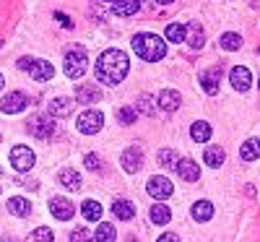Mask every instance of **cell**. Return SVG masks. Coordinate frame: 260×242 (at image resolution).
Wrapping results in <instances>:
<instances>
[{"instance_id":"1","label":"cell","mask_w":260,"mask_h":242,"mask_svg":"<svg viewBox=\"0 0 260 242\" xmlns=\"http://www.w3.org/2000/svg\"><path fill=\"white\" fill-rule=\"evenodd\" d=\"M127 71H130V60H127V55L122 50H104L99 55L96 65H94V76L104 86L122 83L125 76H127Z\"/></svg>"},{"instance_id":"2","label":"cell","mask_w":260,"mask_h":242,"mask_svg":"<svg viewBox=\"0 0 260 242\" xmlns=\"http://www.w3.org/2000/svg\"><path fill=\"white\" fill-rule=\"evenodd\" d=\"M130 45H133L136 55H138L141 60H146V63H156V60H161V57L167 55V42H164L159 34H151V32L136 34Z\"/></svg>"},{"instance_id":"3","label":"cell","mask_w":260,"mask_h":242,"mask_svg":"<svg viewBox=\"0 0 260 242\" xmlns=\"http://www.w3.org/2000/svg\"><path fill=\"white\" fill-rule=\"evenodd\" d=\"M89 68V55L83 47H73L65 52V76L68 78H81Z\"/></svg>"},{"instance_id":"4","label":"cell","mask_w":260,"mask_h":242,"mask_svg":"<svg viewBox=\"0 0 260 242\" xmlns=\"http://www.w3.org/2000/svg\"><path fill=\"white\" fill-rule=\"evenodd\" d=\"M102 123H104V115L99 112V109H86V112H81L78 115V130L83 136H94V133H99L102 130Z\"/></svg>"},{"instance_id":"5","label":"cell","mask_w":260,"mask_h":242,"mask_svg":"<svg viewBox=\"0 0 260 242\" xmlns=\"http://www.w3.org/2000/svg\"><path fill=\"white\" fill-rule=\"evenodd\" d=\"M11 164H13L16 172H29V169L37 164V157H34L31 148L16 146V148H11Z\"/></svg>"},{"instance_id":"6","label":"cell","mask_w":260,"mask_h":242,"mask_svg":"<svg viewBox=\"0 0 260 242\" xmlns=\"http://www.w3.org/2000/svg\"><path fill=\"white\" fill-rule=\"evenodd\" d=\"M29 133L42 138V141L50 138L55 133V117L52 115H37V117H31L29 120Z\"/></svg>"},{"instance_id":"7","label":"cell","mask_w":260,"mask_h":242,"mask_svg":"<svg viewBox=\"0 0 260 242\" xmlns=\"http://www.w3.org/2000/svg\"><path fill=\"white\" fill-rule=\"evenodd\" d=\"M146 190H148V195H154L156 201H161V198H169L175 193V185H172V180L164 177V174H154V177L148 180Z\"/></svg>"},{"instance_id":"8","label":"cell","mask_w":260,"mask_h":242,"mask_svg":"<svg viewBox=\"0 0 260 242\" xmlns=\"http://www.w3.org/2000/svg\"><path fill=\"white\" fill-rule=\"evenodd\" d=\"M29 104V99L21 94V92H11L3 97V102H0V109H3L6 115H18V112H24Z\"/></svg>"},{"instance_id":"9","label":"cell","mask_w":260,"mask_h":242,"mask_svg":"<svg viewBox=\"0 0 260 242\" xmlns=\"http://www.w3.org/2000/svg\"><path fill=\"white\" fill-rule=\"evenodd\" d=\"M120 167L125 172H138L143 167V151L138 146H130L122 151V157H120Z\"/></svg>"},{"instance_id":"10","label":"cell","mask_w":260,"mask_h":242,"mask_svg":"<svg viewBox=\"0 0 260 242\" xmlns=\"http://www.w3.org/2000/svg\"><path fill=\"white\" fill-rule=\"evenodd\" d=\"M50 211L55 219H60V222H68V219H73V203L68 201V198H62V195H55L50 198Z\"/></svg>"},{"instance_id":"11","label":"cell","mask_w":260,"mask_h":242,"mask_svg":"<svg viewBox=\"0 0 260 242\" xmlns=\"http://www.w3.org/2000/svg\"><path fill=\"white\" fill-rule=\"evenodd\" d=\"M26 73H29L34 81L45 83V81H50V78L55 76V68H52V63H47V60H31V65H29Z\"/></svg>"},{"instance_id":"12","label":"cell","mask_w":260,"mask_h":242,"mask_svg":"<svg viewBox=\"0 0 260 242\" xmlns=\"http://www.w3.org/2000/svg\"><path fill=\"white\" fill-rule=\"evenodd\" d=\"M229 81H232V86L237 92H247L250 83H252V76H250V71L245 68V65H234V68L229 71Z\"/></svg>"},{"instance_id":"13","label":"cell","mask_w":260,"mask_h":242,"mask_svg":"<svg viewBox=\"0 0 260 242\" xmlns=\"http://www.w3.org/2000/svg\"><path fill=\"white\" fill-rule=\"evenodd\" d=\"M219 81H221V65H213L211 71L201 73V86L206 94H219Z\"/></svg>"},{"instance_id":"14","label":"cell","mask_w":260,"mask_h":242,"mask_svg":"<svg viewBox=\"0 0 260 242\" xmlns=\"http://www.w3.org/2000/svg\"><path fill=\"white\" fill-rule=\"evenodd\" d=\"M102 99V92L96 89L94 83H78L76 86V102L78 104H94Z\"/></svg>"},{"instance_id":"15","label":"cell","mask_w":260,"mask_h":242,"mask_svg":"<svg viewBox=\"0 0 260 242\" xmlns=\"http://www.w3.org/2000/svg\"><path fill=\"white\" fill-rule=\"evenodd\" d=\"M185 42H187L192 50H201V47L206 45V32H203V26L187 24V26H185Z\"/></svg>"},{"instance_id":"16","label":"cell","mask_w":260,"mask_h":242,"mask_svg":"<svg viewBox=\"0 0 260 242\" xmlns=\"http://www.w3.org/2000/svg\"><path fill=\"white\" fill-rule=\"evenodd\" d=\"M175 172L180 174L182 180H187V183H195V180L201 177V169H198V164H195L192 159H180L177 167H175Z\"/></svg>"},{"instance_id":"17","label":"cell","mask_w":260,"mask_h":242,"mask_svg":"<svg viewBox=\"0 0 260 242\" xmlns=\"http://www.w3.org/2000/svg\"><path fill=\"white\" fill-rule=\"evenodd\" d=\"M71 112H73V99L57 97V99L50 102V115L52 117H71Z\"/></svg>"},{"instance_id":"18","label":"cell","mask_w":260,"mask_h":242,"mask_svg":"<svg viewBox=\"0 0 260 242\" xmlns=\"http://www.w3.org/2000/svg\"><path fill=\"white\" fill-rule=\"evenodd\" d=\"M57 180H60V185L62 188H68V190H81V174L76 172V169H71V167H65V169H60V174H57Z\"/></svg>"},{"instance_id":"19","label":"cell","mask_w":260,"mask_h":242,"mask_svg":"<svg viewBox=\"0 0 260 242\" xmlns=\"http://www.w3.org/2000/svg\"><path fill=\"white\" fill-rule=\"evenodd\" d=\"M180 102H182V97L175 89H164L159 94V107L164 109V112H175V109L180 107Z\"/></svg>"},{"instance_id":"20","label":"cell","mask_w":260,"mask_h":242,"mask_svg":"<svg viewBox=\"0 0 260 242\" xmlns=\"http://www.w3.org/2000/svg\"><path fill=\"white\" fill-rule=\"evenodd\" d=\"M112 214L117 219H122V222H130V219L136 216V206L130 201H125V198H117V201L112 203Z\"/></svg>"},{"instance_id":"21","label":"cell","mask_w":260,"mask_h":242,"mask_svg":"<svg viewBox=\"0 0 260 242\" xmlns=\"http://www.w3.org/2000/svg\"><path fill=\"white\" fill-rule=\"evenodd\" d=\"M190 138H192L195 143H206V141L211 138V125H208L206 120L192 123V128H190Z\"/></svg>"},{"instance_id":"22","label":"cell","mask_w":260,"mask_h":242,"mask_svg":"<svg viewBox=\"0 0 260 242\" xmlns=\"http://www.w3.org/2000/svg\"><path fill=\"white\" fill-rule=\"evenodd\" d=\"M6 208H8V214H13V216H29L31 203L26 201V198H11V201L6 203Z\"/></svg>"},{"instance_id":"23","label":"cell","mask_w":260,"mask_h":242,"mask_svg":"<svg viewBox=\"0 0 260 242\" xmlns=\"http://www.w3.org/2000/svg\"><path fill=\"white\" fill-rule=\"evenodd\" d=\"M240 157H242L245 162L257 159V157H260V138H247V141L242 143V148H240Z\"/></svg>"},{"instance_id":"24","label":"cell","mask_w":260,"mask_h":242,"mask_svg":"<svg viewBox=\"0 0 260 242\" xmlns=\"http://www.w3.org/2000/svg\"><path fill=\"white\" fill-rule=\"evenodd\" d=\"M224 159H226V154H224V148H219V146H208L206 154H203V162H206L208 167H221Z\"/></svg>"},{"instance_id":"25","label":"cell","mask_w":260,"mask_h":242,"mask_svg":"<svg viewBox=\"0 0 260 242\" xmlns=\"http://www.w3.org/2000/svg\"><path fill=\"white\" fill-rule=\"evenodd\" d=\"M211 216H213V203L211 201H198L192 206V219L195 222H208Z\"/></svg>"},{"instance_id":"26","label":"cell","mask_w":260,"mask_h":242,"mask_svg":"<svg viewBox=\"0 0 260 242\" xmlns=\"http://www.w3.org/2000/svg\"><path fill=\"white\" fill-rule=\"evenodd\" d=\"M169 219H172L169 206H164V203H154V206H151V222H154V224H169Z\"/></svg>"},{"instance_id":"27","label":"cell","mask_w":260,"mask_h":242,"mask_svg":"<svg viewBox=\"0 0 260 242\" xmlns=\"http://www.w3.org/2000/svg\"><path fill=\"white\" fill-rule=\"evenodd\" d=\"M156 159H159V164L167 167V169H175L177 162H180V157H177V151H175V148H161V151L156 154Z\"/></svg>"},{"instance_id":"28","label":"cell","mask_w":260,"mask_h":242,"mask_svg":"<svg viewBox=\"0 0 260 242\" xmlns=\"http://www.w3.org/2000/svg\"><path fill=\"white\" fill-rule=\"evenodd\" d=\"M133 107L138 109L141 115H148V117H151V115L156 112V99H154V97H148V94H143V97H138V102H136Z\"/></svg>"},{"instance_id":"29","label":"cell","mask_w":260,"mask_h":242,"mask_svg":"<svg viewBox=\"0 0 260 242\" xmlns=\"http://www.w3.org/2000/svg\"><path fill=\"white\" fill-rule=\"evenodd\" d=\"M138 8H141L138 0H122V3L112 6L115 16H133V13H138Z\"/></svg>"},{"instance_id":"30","label":"cell","mask_w":260,"mask_h":242,"mask_svg":"<svg viewBox=\"0 0 260 242\" xmlns=\"http://www.w3.org/2000/svg\"><path fill=\"white\" fill-rule=\"evenodd\" d=\"M81 214H83V219H89V222H96V219L102 216V206L96 201H83Z\"/></svg>"},{"instance_id":"31","label":"cell","mask_w":260,"mask_h":242,"mask_svg":"<svg viewBox=\"0 0 260 242\" xmlns=\"http://www.w3.org/2000/svg\"><path fill=\"white\" fill-rule=\"evenodd\" d=\"M94 239L96 242H115V227L112 224H99L94 229Z\"/></svg>"},{"instance_id":"32","label":"cell","mask_w":260,"mask_h":242,"mask_svg":"<svg viewBox=\"0 0 260 242\" xmlns=\"http://www.w3.org/2000/svg\"><path fill=\"white\" fill-rule=\"evenodd\" d=\"M219 45H221L224 50L234 52V50H240V47H242V37H240V34H232V32H229V34H224V37H221V42H219Z\"/></svg>"},{"instance_id":"33","label":"cell","mask_w":260,"mask_h":242,"mask_svg":"<svg viewBox=\"0 0 260 242\" xmlns=\"http://www.w3.org/2000/svg\"><path fill=\"white\" fill-rule=\"evenodd\" d=\"M26 242H55V237H52V229L39 227V229H34V232L26 237Z\"/></svg>"},{"instance_id":"34","label":"cell","mask_w":260,"mask_h":242,"mask_svg":"<svg viewBox=\"0 0 260 242\" xmlns=\"http://www.w3.org/2000/svg\"><path fill=\"white\" fill-rule=\"evenodd\" d=\"M167 39L175 42V45L177 42H185V26L182 24H169L167 26Z\"/></svg>"},{"instance_id":"35","label":"cell","mask_w":260,"mask_h":242,"mask_svg":"<svg viewBox=\"0 0 260 242\" xmlns=\"http://www.w3.org/2000/svg\"><path fill=\"white\" fill-rule=\"evenodd\" d=\"M136 117H138V109H136V107H122L120 112H117V120H120L122 125L136 123Z\"/></svg>"},{"instance_id":"36","label":"cell","mask_w":260,"mask_h":242,"mask_svg":"<svg viewBox=\"0 0 260 242\" xmlns=\"http://www.w3.org/2000/svg\"><path fill=\"white\" fill-rule=\"evenodd\" d=\"M71 242H94V234H91V229L78 227V229L71 232Z\"/></svg>"},{"instance_id":"37","label":"cell","mask_w":260,"mask_h":242,"mask_svg":"<svg viewBox=\"0 0 260 242\" xmlns=\"http://www.w3.org/2000/svg\"><path fill=\"white\" fill-rule=\"evenodd\" d=\"M86 167H89L91 172H96V174L104 172V162H102V157H96V154H89V157H86Z\"/></svg>"},{"instance_id":"38","label":"cell","mask_w":260,"mask_h":242,"mask_svg":"<svg viewBox=\"0 0 260 242\" xmlns=\"http://www.w3.org/2000/svg\"><path fill=\"white\" fill-rule=\"evenodd\" d=\"M55 16H57V21H60V24H62L65 29H71V26H73V21H71L68 16H65V13H55Z\"/></svg>"},{"instance_id":"39","label":"cell","mask_w":260,"mask_h":242,"mask_svg":"<svg viewBox=\"0 0 260 242\" xmlns=\"http://www.w3.org/2000/svg\"><path fill=\"white\" fill-rule=\"evenodd\" d=\"M156 242H180V237H177V234H172V232H167V234H161Z\"/></svg>"},{"instance_id":"40","label":"cell","mask_w":260,"mask_h":242,"mask_svg":"<svg viewBox=\"0 0 260 242\" xmlns=\"http://www.w3.org/2000/svg\"><path fill=\"white\" fill-rule=\"evenodd\" d=\"M29 65H31V57H21L18 60V68L21 71H29Z\"/></svg>"},{"instance_id":"41","label":"cell","mask_w":260,"mask_h":242,"mask_svg":"<svg viewBox=\"0 0 260 242\" xmlns=\"http://www.w3.org/2000/svg\"><path fill=\"white\" fill-rule=\"evenodd\" d=\"M104 3H110V6H117V3H122V0H104Z\"/></svg>"},{"instance_id":"42","label":"cell","mask_w":260,"mask_h":242,"mask_svg":"<svg viewBox=\"0 0 260 242\" xmlns=\"http://www.w3.org/2000/svg\"><path fill=\"white\" fill-rule=\"evenodd\" d=\"M156 3H161V6H169V3H172V0H156Z\"/></svg>"},{"instance_id":"43","label":"cell","mask_w":260,"mask_h":242,"mask_svg":"<svg viewBox=\"0 0 260 242\" xmlns=\"http://www.w3.org/2000/svg\"><path fill=\"white\" fill-rule=\"evenodd\" d=\"M3 83H6V78H3V73H0V89H3Z\"/></svg>"},{"instance_id":"44","label":"cell","mask_w":260,"mask_h":242,"mask_svg":"<svg viewBox=\"0 0 260 242\" xmlns=\"http://www.w3.org/2000/svg\"><path fill=\"white\" fill-rule=\"evenodd\" d=\"M0 47H3V39H0Z\"/></svg>"},{"instance_id":"45","label":"cell","mask_w":260,"mask_h":242,"mask_svg":"<svg viewBox=\"0 0 260 242\" xmlns=\"http://www.w3.org/2000/svg\"><path fill=\"white\" fill-rule=\"evenodd\" d=\"M257 86H260V83H257Z\"/></svg>"}]
</instances>
